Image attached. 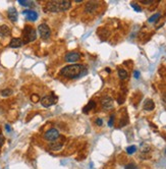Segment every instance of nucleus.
Masks as SVG:
<instances>
[{
	"mask_svg": "<svg viewBox=\"0 0 166 169\" xmlns=\"http://www.w3.org/2000/svg\"><path fill=\"white\" fill-rule=\"evenodd\" d=\"M21 45H23V40L19 38H13L9 43V47L11 48H19Z\"/></svg>",
	"mask_w": 166,
	"mask_h": 169,
	"instance_id": "nucleus-12",
	"label": "nucleus"
},
{
	"mask_svg": "<svg viewBox=\"0 0 166 169\" xmlns=\"http://www.w3.org/2000/svg\"><path fill=\"white\" fill-rule=\"evenodd\" d=\"M57 102V98L53 95H49V96H45L41 99V104L44 107H49L54 105Z\"/></svg>",
	"mask_w": 166,
	"mask_h": 169,
	"instance_id": "nucleus-6",
	"label": "nucleus"
},
{
	"mask_svg": "<svg viewBox=\"0 0 166 169\" xmlns=\"http://www.w3.org/2000/svg\"><path fill=\"white\" fill-rule=\"evenodd\" d=\"M23 14H27V19H28L29 21H36L38 17V13L35 11V10H30V9L25 10V11H23Z\"/></svg>",
	"mask_w": 166,
	"mask_h": 169,
	"instance_id": "nucleus-8",
	"label": "nucleus"
},
{
	"mask_svg": "<svg viewBox=\"0 0 166 169\" xmlns=\"http://www.w3.org/2000/svg\"><path fill=\"white\" fill-rule=\"evenodd\" d=\"M3 144H4V137H3L2 134H0V147L2 146Z\"/></svg>",
	"mask_w": 166,
	"mask_h": 169,
	"instance_id": "nucleus-25",
	"label": "nucleus"
},
{
	"mask_svg": "<svg viewBox=\"0 0 166 169\" xmlns=\"http://www.w3.org/2000/svg\"><path fill=\"white\" fill-rule=\"evenodd\" d=\"M23 36H25V38H26V42H25V43L35 41L36 38H37L36 31L34 30L33 28H30V27H26V29H25V31H23Z\"/></svg>",
	"mask_w": 166,
	"mask_h": 169,
	"instance_id": "nucleus-4",
	"label": "nucleus"
},
{
	"mask_svg": "<svg viewBox=\"0 0 166 169\" xmlns=\"http://www.w3.org/2000/svg\"><path fill=\"white\" fill-rule=\"evenodd\" d=\"M142 3H144V4H150V3H152V1L151 0H142Z\"/></svg>",
	"mask_w": 166,
	"mask_h": 169,
	"instance_id": "nucleus-28",
	"label": "nucleus"
},
{
	"mask_svg": "<svg viewBox=\"0 0 166 169\" xmlns=\"http://www.w3.org/2000/svg\"><path fill=\"white\" fill-rule=\"evenodd\" d=\"M10 35V29L5 25L0 26V37H7Z\"/></svg>",
	"mask_w": 166,
	"mask_h": 169,
	"instance_id": "nucleus-13",
	"label": "nucleus"
},
{
	"mask_svg": "<svg viewBox=\"0 0 166 169\" xmlns=\"http://www.w3.org/2000/svg\"><path fill=\"white\" fill-rule=\"evenodd\" d=\"M136 151H137L136 146H129L126 148V152H127V154H133Z\"/></svg>",
	"mask_w": 166,
	"mask_h": 169,
	"instance_id": "nucleus-20",
	"label": "nucleus"
},
{
	"mask_svg": "<svg viewBox=\"0 0 166 169\" xmlns=\"http://www.w3.org/2000/svg\"><path fill=\"white\" fill-rule=\"evenodd\" d=\"M19 3L23 6H31L33 5V2L32 1H26V0H19Z\"/></svg>",
	"mask_w": 166,
	"mask_h": 169,
	"instance_id": "nucleus-19",
	"label": "nucleus"
},
{
	"mask_svg": "<svg viewBox=\"0 0 166 169\" xmlns=\"http://www.w3.org/2000/svg\"><path fill=\"white\" fill-rule=\"evenodd\" d=\"M71 6V3L69 1H49L47 3V9L51 12H58L67 10Z\"/></svg>",
	"mask_w": 166,
	"mask_h": 169,
	"instance_id": "nucleus-2",
	"label": "nucleus"
},
{
	"mask_svg": "<svg viewBox=\"0 0 166 169\" xmlns=\"http://www.w3.org/2000/svg\"><path fill=\"white\" fill-rule=\"evenodd\" d=\"M165 154H166V150H165Z\"/></svg>",
	"mask_w": 166,
	"mask_h": 169,
	"instance_id": "nucleus-31",
	"label": "nucleus"
},
{
	"mask_svg": "<svg viewBox=\"0 0 166 169\" xmlns=\"http://www.w3.org/2000/svg\"><path fill=\"white\" fill-rule=\"evenodd\" d=\"M133 75H135V77H136V79H139V77H140V71H139V70H135V72H133Z\"/></svg>",
	"mask_w": 166,
	"mask_h": 169,
	"instance_id": "nucleus-26",
	"label": "nucleus"
},
{
	"mask_svg": "<svg viewBox=\"0 0 166 169\" xmlns=\"http://www.w3.org/2000/svg\"><path fill=\"white\" fill-rule=\"evenodd\" d=\"M118 77L121 79H125L126 77H127V71H126L125 69L120 68V69H118Z\"/></svg>",
	"mask_w": 166,
	"mask_h": 169,
	"instance_id": "nucleus-16",
	"label": "nucleus"
},
{
	"mask_svg": "<svg viewBox=\"0 0 166 169\" xmlns=\"http://www.w3.org/2000/svg\"><path fill=\"white\" fill-rule=\"evenodd\" d=\"M162 98H163V101H164V102H166V94H164L163 97H162Z\"/></svg>",
	"mask_w": 166,
	"mask_h": 169,
	"instance_id": "nucleus-30",
	"label": "nucleus"
},
{
	"mask_svg": "<svg viewBox=\"0 0 166 169\" xmlns=\"http://www.w3.org/2000/svg\"><path fill=\"white\" fill-rule=\"evenodd\" d=\"M155 107V104L151 99H147L144 103V109L147 110V111H152Z\"/></svg>",
	"mask_w": 166,
	"mask_h": 169,
	"instance_id": "nucleus-14",
	"label": "nucleus"
},
{
	"mask_svg": "<svg viewBox=\"0 0 166 169\" xmlns=\"http://www.w3.org/2000/svg\"><path fill=\"white\" fill-rule=\"evenodd\" d=\"M50 148H51V150H59L60 148H62V145L61 144H51L50 145Z\"/></svg>",
	"mask_w": 166,
	"mask_h": 169,
	"instance_id": "nucleus-21",
	"label": "nucleus"
},
{
	"mask_svg": "<svg viewBox=\"0 0 166 169\" xmlns=\"http://www.w3.org/2000/svg\"><path fill=\"white\" fill-rule=\"evenodd\" d=\"M159 17H160V13H155L154 15H152L149 19V23H155L156 21H158Z\"/></svg>",
	"mask_w": 166,
	"mask_h": 169,
	"instance_id": "nucleus-18",
	"label": "nucleus"
},
{
	"mask_svg": "<svg viewBox=\"0 0 166 169\" xmlns=\"http://www.w3.org/2000/svg\"><path fill=\"white\" fill-rule=\"evenodd\" d=\"M81 57L80 53H77V52H68L65 56H64V60L66 62H75L77 60H79Z\"/></svg>",
	"mask_w": 166,
	"mask_h": 169,
	"instance_id": "nucleus-7",
	"label": "nucleus"
},
{
	"mask_svg": "<svg viewBox=\"0 0 166 169\" xmlns=\"http://www.w3.org/2000/svg\"><path fill=\"white\" fill-rule=\"evenodd\" d=\"M59 137V132L56 128H50L49 130H47L44 134V138L46 141L48 142H55Z\"/></svg>",
	"mask_w": 166,
	"mask_h": 169,
	"instance_id": "nucleus-5",
	"label": "nucleus"
},
{
	"mask_svg": "<svg viewBox=\"0 0 166 169\" xmlns=\"http://www.w3.org/2000/svg\"><path fill=\"white\" fill-rule=\"evenodd\" d=\"M95 106H96V103L94 102V101H90L89 104H88L86 107H85L84 110H83V111H84V113H87V112H89L90 110H91V109H93Z\"/></svg>",
	"mask_w": 166,
	"mask_h": 169,
	"instance_id": "nucleus-15",
	"label": "nucleus"
},
{
	"mask_svg": "<svg viewBox=\"0 0 166 169\" xmlns=\"http://www.w3.org/2000/svg\"><path fill=\"white\" fill-rule=\"evenodd\" d=\"M131 6L133 7V8H135V10H136V11H138V12L142 11V9H141V7L139 6L138 4H136V3H131Z\"/></svg>",
	"mask_w": 166,
	"mask_h": 169,
	"instance_id": "nucleus-22",
	"label": "nucleus"
},
{
	"mask_svg": "<svg viewBox=\"0 0 166 169\" xmlns=\"http://www.w3.org/2000/svg\"><path fill=\"white\" fill-rule=\"evenodd\" d=\"M1 96H3V97H8V96L12 95V90L11 89H5V90H2L1 91Z\"/></svg>",
	"mask_w": 166,
	"mask_h": 169,
	"instance_id": "nucleus-17",
	"label": "nucleus"
},
{
	"mask_svg": "<svg viewBox=\"0 0 166 169\" xmlns=\"http://www.w3.org/2000/svg\"><path fill=\"white\" fill-rule=\"evenodd\" d=\"M38 32H39V34H40V37L42 38L43 40L49 39L50 35H51V31H50V28L47 26L46 23H41L40 26L38 27Z\"/></svg>",
	"mask_w": 166,
	"mask_h": 169,
	"instance_id": "nucleus-3",
	"label": "nucleus"
},
{
	"mask_svg": "<svg viewBox=\"0 0 166 169\" xmlns=\"http://www.w3.org/2000/svg\"><path fill=\"white\" fill-rule=\"evenodd\" d=\"M113 120H114V116H112V117L110 118L109 122H108V125H109V126H112L113 125Z\"/></svg>",
	"mask_w": 166,
	"mask_h": 169,
	"instance_id": "nucleus-27",
	"label": "nucleus"
},
{
	"mask_svg": "<svg viewBox=\"0 0 166 169\" xmlns=\"http://www.w3.org/2000/svg\"><path fill=\"white\" fill-rule=\"evenodd\" d=\"M8 19L11 21H17V11L14 7H11L8 9Z\"/></svg>",
	"mask_w": 166,
	"mask_h": 169,
	"instance_id": "nucleus-11",
	"label": "nucleus"
},
{
	"mask_svg": "<svg viewBox=\"0 0 166 169\" xmlns=\"http://www.w3.org/2000/svg\"><path fill=\"white\" fill-rule=\"evenodd\" d=\"M87 72L88 70L83 64H69L63 67L60 73L67 79H77L81 75H85Z\"/></svg>",
	"mask_w": 166,
	"mask_h": 169,
	"instance_id": "nucleus-1",
	"label": "nucleus"
},
{
	"mask_svg": "<svg viewBox=\"0 0 166 169\" xmlns=\"http://www.w3.org/2000/svg\"><path fill=\"white\" fill-rule=\"evenodd\" d=\"M125 169H137V166L133 163H131V164H127L125 166Z\"/></svg>",
	"mask_w": 166,
	"mask_h": 169,
	"instance_id": "nucleus-23",
	"label": "nucleus"
},
{
	"mask_svg": "<svg viewBox=\"0 0 166 169\" xmlns=\"http://www.w3.org/2000/svg\"><path fill=\"white\" fill-rule=\"evenodd\" d=\"M98 7V3L95 1H90L86 4V11L87 12H93L97 9Z\"/></svg>",
	"mask_w": 166,
	"mask_h": 169,
	"instance_id": "nucleus-10",
	"label": "nucleus"
},
{
	"mask_svg": "<svg viewBox=\"0 0 166 169\" xmlns=\"http://www.w3.org/2000/svg\"><path fill=\"white\" fill-rule=\"evenodd\" d=\"M112 105H113V100L110 97H104L102 99V106H103V108L110 109L112 108Z\"/></svg>",
	"mask_w": 166,
	"mask_h": 169,
	"instance_id": "nucleus-9",
	"label": "nucleus"
},
{
	"mask_svg": "<svg viewBox=\"0 0 166 169\" xmlns=\"http://www.w3.org/2000/svg\"><path fill=\"white\" fill-rule=\"evenodd\" d=\"M96 123H97V125L101 126V125H102V123H103V120H102L101 118H97V119H96Z\"/></svg>",
	"mask_w": 166,
	"mask_h": 169,
	"instance_id": "nucleus-24",
	"label": "nucleus"
},
{
	"mask_svg": "<svg viewBox=\"0 0 166 169\" xmlns=\"http://www.w3.org/2000/svg\"><path fill=\"white\" fill-rule=\"evenodd\" d=\"M5 128H6V130H7V132H9L10 130H11V128H10V126H9V125H8V124L5 125Z\"/></svg>",
	"mask_w": 166,
	"mask_h": 169,
	"instance_id": "nucleus-29",
	"label": "nucleus"
}]
</instances>
